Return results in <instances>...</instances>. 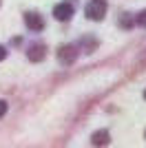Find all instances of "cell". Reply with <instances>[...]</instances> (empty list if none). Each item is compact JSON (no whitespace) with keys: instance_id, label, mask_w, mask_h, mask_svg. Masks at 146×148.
<instances>
[{"instance_id":"cell-1","label":"cell","mask_w":146,"mask_h":148,"mask_svg":"<svg viewBox=\"0 0 146 148\" xmlns=\"http://www.w3.org/2000/svg\"><path fill=\"white\" fill-rule=\"evenodd\" d=\"M84 16L89 20H97V22H100V20L106 16V2H104V0H91L84 9Z\"/></svg>"},{"instance_id":"cell-2","label":"cell","mask_w":146,"mask_h":148,"mask_svg":"<svg viewBox=\"0 0 146 148\" xmlns=\"http://www.w3.org/2000/svg\"><path fill=\"white\" fill-rule=\"evenodd\" d=\"M75 58H78V47L75 44H64V47L58 49V60L62 64H67V66L75 62Z\"/></svg>"},{"instance_id":"cell-3","label":"cell","mask_w":146,"mask_h":148,"mask_svg":"<svg viewBox=\"0 0 146 148\" xmlns=\"http://www.w3.org/2000/svg\"><path fill=\"white\" fill-rule=\"evenodd\" d=\"M73 16V7L69 5V2H60V5H55L53 9V18L60 20V22H67V20H71Z\"/></svg>"},{"instance_id":"cell-4","label":"cell","mask_w":146,"mask_h":148,"mask_svg":"<svg viewBox=\"0 0 146 148\" xmlns=\"http://www.w3.org/2000/svg\"><path fill=\"white\" fill-rule=\"evenodd\" d=\"M24 22H27V27H29L31 31H42L44 29L42 16H38V13H33V11H29L27 16H24Z\"/></svg>"},{"instance_id":"cell-5","label":"cell","mask_w":146,"mask_h":148,"mask_svg":"<svg viewBox=\"0 0 146 148\" xmlns=\"http://www.w3.org/2000/svg\"><path fill=\"white\" fill-rule=\"evenodd\" d=\"M44 51H47V49H44L42 44H31L29 51H27V58H29L31 62H42V60H44V56H47Z\"/></svg>"},{"instance_id":"cell-6","label":"cell","mask_w":146,"mask_h":148,"mask_svg":"<svg viewBox=\"0 0 146 148\" xmlns=\"http://www.w3.org/2000/svg\"><path fill=\"white\" fill-rule=\"evenodd\" d=\"M109 142H111L109 130H97V133H93V137H91V144H93V146H106Z\"/></svg>"},{"instance_id":"cell-7","label":"cell","mask_w":146,"mask_h":148,"mask_svg":"<svg viewBox=\"0 0 146 148\" xmlns=\"http://www.w3.org/2000/svg\"><path fill=\"white\" fill-rule=\"evenodd\" d=\"M120 27L122 29H131V27H133V18H128V13H122L120 16Z\"/></svg>"},{"instance_id":"cell-8","label":"cell","mask_w":146,"mask_h":148,"mask_svg":"<svg viewBox=\"0 0 146 148\" xmlns=\"http://www.w3.org/2000/svg\"><path fill=\"white\" fill-rule=\"evenodd\" d=\"M82 47L86 49V53H91V51L97 47V42H95V40H91V38H84V40H82Z\"/></svg>"},{"instance_id":"cell-9","label":"cell","mask_w":146,"mask_h":148,"mask_svg":"<svg viewBox=\"0 0 146 148\" xmlns=\"http://www.w3.org/2000/svg\"><path fill=\"white\" fill-rule=\"evenodd\" d=\"M137 25H140V27H144V29H146V9H144V11H140V13H137Z\"/></svg>"},{"instance_id":"cell-10","label":"cell","mask_w":146,"mask_h":148,"mask_svg":"<svg viewBox=\"0 0 146 148\" xmlns=\"http://www.w3.org/2000/svg\"><path fill=\"white\" fill-rule=\"evenodd\" d=\"M5 113H7V102H5V99H0V117H2Z\"/></svg>"},{"instance_id":"cell-11","label":"cell","mask_w":146,"mask_h":148,"mask_svg":"<svg viewBox=\"0 0 146 148\" xmlns=\"http://www.w3.org/2000/svg\"><path fill=\"white\" fill-rule=\"evenodd\" d=\"M5 58H7V49H5V47H0V62L5 60Z\"/></svg>"},{"instance_id":"cell-12","label":"cell","mask_w":146,"mask_h":148,"mask_svg":"<svg viewBox=\"0 0 146 148\" xmlns=\"http://www.w3.org/2000/svg\"><path fill=\"white\" fill-rule=\"evenodd\" d=\"M144 97H146V91H144Z\"/></svg>"}]
</instances>
